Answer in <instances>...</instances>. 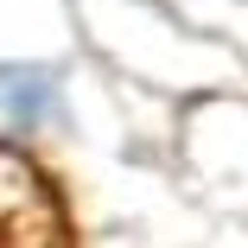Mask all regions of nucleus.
Wrapping results in <instances>:
<instances>
[{
  "label": "nucleus",
  "instance_id": "2",
  "mask_svg": "<svg viewBox=\"0 0 248 248\" xmlns=\"http://www.w3.org/2000/svg\"><path fill=\"white\" fill-rule=\"evenodd\" d=\"M45 95H51V83H45V77H38V83L19 77V83L7 89V102H13V115H26V108H45Z\"/></svg>",
  "mask_w": 248,
  "mask_h": 248
},
{
  "label": "nucleus",
  "instance_id": "1",
  "mask_svg": "<svg viewBox=\"0 0 248 248\" xmlns=\"http://www.w3.org/2000/svg\"><path fill=\"white\" fill-rule=\"evenodd\" d=\"M58 242H70L58 185L32 153L0 140V248H58Z\"/></svg>",
  "mask_w": 248,
  "mask_h": 248
}]
</instances>
